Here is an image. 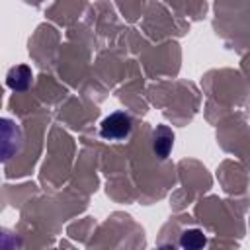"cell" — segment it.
<instances>
[{
    "instance_id": "7a4b0ae2",
    "label": "cell",
    "mask_w": 250,
    "mask_h": 250,
    "mask_svg": "<svg viewBox=\"0 0 250 250\" xmlns=\"http://www.w3.org/2000/svg\"><path fill=\"white\" fill-rule=\"evenodd\" d=\"M180 244H182L184 248H201V246L205 244V234H203L201 230H197V229L186 230V232L182 234Z\"/></svg>"
},
{
    "instance_id": "6da1fadb",
    "label": "cell",
    "mask_w": 250,
    "mask_h": 250,
    "mask_svg": "<svg viewBox=\"0 0 250 250\" xmlns=\"http://www.w3.org/2000/svg\"><path fill=\"white\" fill-rule=\"evenodd\" d=\"M102 137L109 141H121L131 133V119L125 113H111L100 125Z\"/></svg>"
},
{
    "instance_id": "3957f363",
    "label": "cell",
    "mask_w": 250,
    "mask_h": 250,
    "mask_svg": "<svg viewBox=\"0 0 250 250\" xmlns=\"http://www.w3.org/2000/svg\"><path fill=\"white\" fill-rule=\"evenodd\" d=\"M154 148L158 150L160 145H164V154H168L170 146H172V133L166 129V127H158V131L154 133Z\"/></svg>"
}]
</instances>
